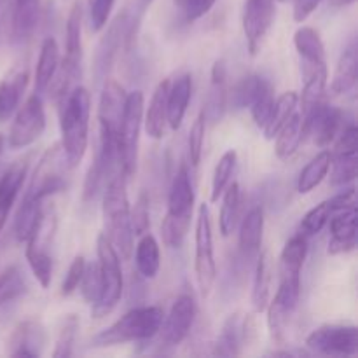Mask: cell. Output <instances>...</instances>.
Wrapping results in <instances>:
<instances>
[{
  "label": "cell",
  "mask_w": 358,
  "mask_h": 358,
  "mask_svg": "<svg viewBox=\"0 0 358 358\" xmlns=\"http://www.w3.org/2000/svg\"><path fill=\"white\" fill-rule=\"evenodd\" d=\"M90 114L91 94L86 87L77 86L63 98L59 129H62V149L70 168L79 166L90 143Z\"/></svg>",
  "instance_id": "obj_1"
},
{
  "label": "cell",
  "mask_w": 358,
  "mask_h": 358,
  "mask_svg": "<svg viewBox=\"0 0 358 358\" xmlns=\"http://www.w3.org/2000/svg\"><path fill=\"white\" fill-rule=\"evenodd\" d=\"M126 184H128V178L124 175H115L105 187L103 206H101L105 222L103 234L122 259L131 257L133 248H135V241H133L135 234H133L131 220H129V199Z\"/></svg>",
  "instance_id": "obj_2"
},
{
  "label": "cell",
  "mask_w": 358,
  "mask_h": 358,
  "mask_svg": "<svg viewBox=\"0 0 358 358\" xmlns=\"http://www.w3.org/2000/svg\"><path fill=\"white\" fill-rule=\"evenodd\" d=\"M163 318L164 313L159 306L135 308L122 315L110 327L98 332L93 338V346L107 348V346L152 339L159 332Z\"/></svg>",
  "instance_id": "obj_3"
},
{
  "label": "cell",
  "mask_w": 358,
  "mask_h": 358,
  "mask_svg": "<svg viewBox=\"0 0 358 358\" xmlns=\"http://www.w3.org/2000/svg\"><path fill=\"white\" fill-rule=\"evenodd\" d=\"M96 254L101 269V294L96 303L91 304V315L93 318H103L115 310L122 297V269L121 257L105 234L98 236Z\"/></svg>",
  "instance_id": "obj_4"
},
{
  "label": "cell",
  "mask_w": 358,
  "mask_h": 358,
  "mask_svg": "<svg viewBox=\"0 0 358 358\" xmlns=\"http://www.w3.org/2000/svg\"><path fill=\"white\" fill-rule=\"evenodd\" d=\"M143 110H145V98H143L142 91L129 93L126 98L121 128H119V152H121L122 173L128 180L135 175L136 163H138V143L143 124Z\"/></svg>",
  "instance_id": "obj_5"
},
{
  "label": "cell",
  "mask_w": 358,
  "mask_h": 358,
  "mask_svg": "<svg viewBox=\"0 0 358 358\" xmlns=\"http://www.w3.org/2000/svg\"><path fill=\"white\" fill-rule=\"evenodd\" d=\"M196 257L194 271L198 280L199 292L203 297H208L213 289L217 278V264L213 257V234H212V219L206 203L199 205L198 219H196Z\"/></svg>",
  "instance_id": "obj_6"
},
{
  "label": "cell",
  "mask_w": 358,
  "mask_h": 358,
  "mask_svg": "<svg viewBox=\"0 0 358 358\" xmlns=\"http://www.w3.org/2000/svg\"><path fill=\"white\" fill-rule=\"evenodd\" d=\"M69 166L66 157L63 154V149L59 143L49 147L45 150L44 156L38 161L37 168L31 177L30 187H28L27 194L35 199H42L44 201L49 196L62 192L66 187L65 184V170Z\"/></svg>",
  "instance_id": "obj_7"
},
{
  "label": "cell",
  "mask_w": 358,
  "mask_h": 358,
  "mask_svg": "<svg viewBox=\"0 0 358 358\" xmlns=\"http://www.w3.org/2000/svg\"><path fill=\"white\" fill-rule=\"evenodd\" d=\"M45 129V112L42 98L38 93L27 98L21 107H17L14 121L9 129V147L24 149L42 136Z\"/></svg>",
  "instance_id": "obj_8"
},
{
  "label": "cell",
  "mask_w": 358,
  "mask_h": 358,
  "mask_svg": "<svg viewBox=\"0 0 358 358\" xmlns=\"http://www.w3.org/2000/svg\"><path fill=\"white\" fill-rule=\"evenodd\" d=\"M306 346L322 355L355 357L358 353V331L355 325H322L308 336Z\"/></svg>",
  "instance_id": "obj_9"
},
{
  "label": "cell",
  "mask_w": 358,
  "mask_h": 358,
  "mask_svg": "<svg viewBox=\"0 0 358 358\" xmlns=\"http://www.w3.org/2000/svg\"><path fill=\"white\" fill-rule=\"evenodd\" d=\"M301 296V280H280L275 299L268 303V327L275 341L282 343L287 325L297 310Z\"/></svg>",
  "instance_id": "obj_10"
},
{
  "label": "cell",
  "mask_w": 358,
  "mask_h": 358,
  "mask_svg": "<svg viewBox=\"0 0 358 358\" xmlns=\"http://www.w3.org/2000/svg\"><path fill=\"white\" fill-rule=\"evenodd\" d=\"M303 115L304 136H311L318 147H327L339 135L343 122V112L338 107L327 105L324 100L311 107Z\"/></svg>",
  "instance_id": "obj_11"
},
{
  "label": "cell",
  "mask_w": 358,
  "mask_h": 358,
  "mask_svg": "<svg viewBox=\"0 0 358 358\" xmlns=\"http://www.w3.org/2000/svg\"><path fill=\"white\" fill-rule=\"evenodd\" d=\"M275 20V0H247L243 9V31L248 52L255 56Z\"/></svg>",
  "instance_id": "obj_12"
},
{
  "label": "cell",
  "mask_w": 358,
  "mask_h": 358,
  "mask_svg": "<svg viewBox=\"0 0 358 358\" xmlns=\"http://www.w3.org/2000/svg\"><path fill=\"white\" fill-rule=\"evenodd\" d=\"M196 320V303L192 296L182 294L175 299L170 313L163 318L159 331L163 332V341L168 346H177L184 341L191 332Z\"/></svg>",
  "instance_id": "obj_13"
},
{
  "label": "cell",
  "mask_w": 358,
  "mask_h": 358,
  "mask_svg": "<svg viewBox=\"0 0 358 358\" xmlns=\"http://www.w3.org/2000/svg\"><path fill=\"white\" fill-rule=\"evenodd\" d=\"M124 87L114 79H105L103 90L100 96V107H98V121H100V133L119 136L122 114L126 107Z\"/></svg>",
  "instance_id": "obj_14"
},
{
  "label": "cell",
  "mask_w": 358,
  "mask_h": 358,
  "mask_svg": "<svg viewBox=\"0 0 358 358\" xmlns=\"http://www.w3.org/2000/svg\"><path fill=\"white\" fill-rule=\"evenodd\" d=\"M331 224V241H329V254L339 255L348 254L357 248V208L339 210L332 212L329 222Z\"/></svg>",
  "instance_id": "obj_15"
},
{
  "label": "cell",
  "mask_w": 358,
  "mask_h": 358,
  "mask_svg": "<svg viewBox=\"0 0 358 358\" xmlns=\"http://www.w3.org/2000/svg\"><path fill=\"white\" fill-rule=\"evenodd\" d=\"M192 212H194V189H192L187 166L182 164L175 175L173 182H171L166 217L192 220Z\"/></svg>",
  "instance_id": "obj_16"
},
{
  "label": "cell",
  "mask_w": 358,
  "mask_h": 358,
  "mask_svg": "<svg viewBox=\"0 0 358 358\" xmlns=\"http://www.w3.org/2000/svg\"><path fill=\"white\" fill-rule=\"evenodd\" d=\"M28 171V157L16 161L10 164L3 175L0 177V233L6 227L7 219H9V212L13 205L16 203L17 194H20L21 187L24 184Z\"/></svg>",
  "instance_id": "obj_17"
},
{
  "label": "cell",
  "mask_w": 358,
  "mask_h": 358,
  "mask_svg": "<svg viewBox=\"0 0 358 358\" xmlns=\"http://www.w3.org/2000/svg\"><path fill=\"white\" fill-rule=\"evenodd\" d=\"M227 69L224 59H217L212 66V83H210L208 98L203 107V114H205L206 121L220 122L227 110Z\"/></svg>",
  "instance_id": "obj_18"
},
{
  "label": "cell",
  "mask_w": 358,
  "mask_h": 358,
  "mask_svg": "<svg viewBox=\"0 0 358 358\" xmlns=\"http://www.w3.org/2000/svg\"><path fill=\"white\" fill-rule=\"evenodd\" d=\"M45 343L44 329L38 322L27 320L21 322L14 329L13 336L9 339V355L13 357H38L42 352V346Z\"/></svg>",
  "instance_id": "obj_19"
},
{
  "label": "cell",
  "mask_w": 358,
  "mask_h": 358,
  "mask_svg": "<svg viewBox=\"0 0 358 358\" xmlns=\"http://www.w3.org/2000/svg\"><path fill=\"white\" fill-rule=\"evenodd\" d=\"M80 28H83V6H80V2H76L72 10H70L69 20H66L65 58H63V62H59L76 77H79L80 59H83V37H80Z\"/></svg>",
  "instance_id": "obj_20"
},
{
  "label": "cell",
  "mask_w": 358,
  "mask_h": 358,
  "mask_svg": "<svg viewBox=\"0 0 358 358\" xmlns=\"http://www.w3.org/2000/svg\"><path fill=\"white\" fill-rule=\"evenodd\" d=\"M192 94V79L189 73H184L173 83H170L166 98V124L173 131H177L182 126V121L187 112L189 100Z\"/></svg>",
  "instance_id": "obj_21"
},
{
  "label": "cell",
  "mask_w": 358,
  "mask_h": 358,
  "mask_svg": "<svg viewBox=\"0 0 358 358\" xmlns=\"http://www.w3.org/2000/svg\"><path fill=\"white\" fill-rule=\"evenodd\" d=\"M171 80H161L150 96L149 107L143 110V128L147 135L154 140H161L164 136L166 126V98Z\"/></svg>",
  "instance_id": "obj_22"
},
{
  "label": "cell",
  "mask_w": 358,
  "mask_h": 358,
  "mask_svg": "<svg viewBox=\"0 0 358 358\" xmlns=\"http://www.w3.org/2000/svg\"><path fill=\"white\" fill-rule=\"evenodd\" d=\"M28 84V70L16 69L0 83V122H6L21 103Z\"/></svg>",
  "instance_id": "obj_23"
},
{
  "label": "cell",
  "mask_w": 358,
  "mask_h": 358,
  "mask_svg": "<svg viewBox=\"0 0 358 358\" xmlns=\"http://www.w3.org/2000/svg\"><path fill=\"white\" fill-rule=\"evenodd\" d=\"M308 254V238L296 234L285 243L280 257V280H301L304 261Z\"/></svg>",
  "instance_id": "obj_24"
},
{
  "label": "cell",
  "mask_w": 358,
  "mask_h": 358,
  "mask_svg": "<svg viewBox=\"0 0 358 358\" xmlns=\"http://www.w3.org/2000/svg\"><path fill=\"white\" fill-rule=\"evenodd\" d=\"M358 77V49L355 42L345 49V52L339 58L338 66H336L334 77L331 83V91L336 96L350 93L355 87Z\"/></svg>",
  "instance_id": "obj_25"
},
{
  "label": "cell",
  "mask_w": 358,
  "mask_h": 358,
  "mask_svg": "<svg viewBox=\"0 0 358 358\" xmlns=\"http://www.w3.org/2000/svg\"><path fill=\"white\" fill-rule=\"evenodd\" d=\"M41 17V0H13V37L27 41L35 31Z\"/></svg>",
  "instance_id": "obj_26"
},
{
  "label": "cell",
  "mask_w": 358,
  "mask_h": 358,
  "mask_svg": "<svg viewBox=\"0 0 358 358\" xmlns=\"http://www.w3.org/2000/svg\"><path fill=\"white\" fill-rule=\"evenodd\" d=\"M44 217V208H42V199H35L31 196L24 194L23 203L14 219V236L20 243H27L35 233V229L41 224Z\"/></svg>",
  "instance_id": "obj_27"
},
{
  "label": "cell",
  "mask_w": 358,
  "mask_h": 358,
  "mask_svg": "<svg viewBox=\"0 0 358 358\" xmlns=\"http://www.w3.org/2000/svg\"><path fill=\"white\" fill-rule=\"evenodd\" d=\"M245 346L243 339V317L240 313L231 315L224 324L219 338L215 341L213 355L217 357H238Z\"/></svg>",
  "instance_id": "obj_28"
},
{
  "label": "cell",
  "mask_w": 358,
  "mask_h": 358,
  "mask_svg": "<svg viewBox=\"0 0 358 358\" xmlns=\"http://www.w3.org/2000/svg\"><path fill=\"white\" fill-rule=\"evenodd\" d=\"M262 233H264V212L255 206L241 219L240 250L248 257L259 254L262 245Z\"/></svg>",
  "instance_id": "obj_29"
},
{
  "label": "cell",
  "mask_w": 358,
  "mask_h": 358,
  "mask_svg": "<svg viewBox=\"0 0 358 358\" xmlns=\"http://www.w3.org/2000/svg\"><path fill=\"white\" fill-rule=\"evenodd\" d=\"M327 79V63L325 65H304V87L303 96H301L303 114H306L311 107H315V105L324 100Z\"/></svg>",
  "instance_id": "obj_30"
},
{
  "label": "cell",
  "mask_w": 358,
  "mask_h": 358,
  "mask_svg": "<svg viewBox=\"0 0 358 358\" xmlns=\"http://www.w3.org/2000/svg\"><path fill=\"white\" fill-rule=\"evenodd\" d=\"M59 45L52 37L44 38L41 45V55L37 59V69H35V91L42 93L48 90L49 83L55 77L59 65Z\"/></svg>",
  "instance_id": "obj_31"
},
{
  "label": "cell",
  "mask_w": 358,
  "mask_h": 358,
  "mask_svg": "<svg viewBox=\"0 0 358 358\" xmlns=\"http://www.w3.org/2000/svg\"><path fill=\"white\" fill-rule=\"evenodd\" d=\"M294 45L303 58L304 65H325V45L318 30L313 27H301L294 34Z\"/></svg>",
  "instance_id": "obj_32"
},
{
  "label": "cell",
  "mask_w": 358,
  "mask_h": 358,
  "mask_svg": "<svg viewBox=\"0 0 358 358\" xmlns=\"http://www.w3.org/2000/svg\"><path fill=\"white\" fill-rule=\"evenodd\" d=\"M304 140V122L299 112H294L289 121L282 126L276 133L275 152L280 159H289L299 149L301 142Z\"/></svg>",
  "instance_id": "obj_33"
},
{
  "label": "cell",
  "mask_w": 358,
  "mask_h": 358,
  "mask_svg": "<svg viewBox=\"0 0 358 358\" xmlns=\"http://www.w3.org/2000/svg\"><path fill=\"white\" fill-rule=\"evenodd\" d=\"M241 203H243L241 187L238 182H233L222 192V206H220L219 217V227L222 236H229L236 229L241 217Z\"/></svg>",
  "instance_id": "obj_34"
},
{
  "label": "cell",
  "mask_w": 358,
  "mask_h": 358,
  "mask_svg": "<svg viewBox=\"0 0 358 358\" xmlns=\"http://www.w3.org/2000/svg\"><path fill=\"white\" fill-rule=\"evenodd\" d=\"M135 262L136 269L140 275L147 280L156 278L161 268V252L159 243L150 233H145L140 236L138 245L135 250Z\"/></svg>",
  "instance_id": "obj_35"
},
{
  "label": "cell",
  "mask_w": 358,
  "mask_h": 358,
  "mask_svg": "<svg viewBox=\"0 0 358 358\" xmlns=\"http://www.w3.org/2000/svg\"><path fill=\"white\" fill-rule=\"evenodd\" d=\"M24 257H27L28 266H30L31 273L37 278V282L41 283L42 289H48L51 285L52 276V259L51 254H49V245L28 240Z\"/></svg>",
  "instance_id": "obj_36"
},
{
  "label": "cell",
  "mask_w": 358,
  "mask_h": 358,
  "mask_svg": "<svg viewBox=\"0 0 358 358\" xmlns=\"http://www.w3.org/2000/svg\"><path fill=\"white\" fill-rule=\"evenodd\" d=\"M271 259L268 252H262L255 266L254 290H252V304L257 313H262L268 308L269 294H271Z\"/></svg>",
  "instance_id": "obj_37"
},
{
  "label": "cell",
  "mask_w": 358,
  "mask_h": 358,
  "mask_svg": "<svg viewBox=\"0 0 358 358\" xmlns=\"http://www.w3.org/2000/svg\"><path fill=\"white\" fill-rule=\"evenodd\" d=\"M331 161L332 154L329 150H322L318 152L306 166L301 171L299 178H297V191L301 194H308V192L313 191L315 187L322 184L325 177H327L329 170H331Z\"/></svg>",
  "instance_id": "obj_38"
},
{
  "label": "cell",
  "mask_w": 358,
  "mask_h": 358,
  "mask_svg": "<svg viewBox=\"0 0 358 358\" xmlns=\"http://www.w3.org/2000/svg\"><path fill=\"white\" fill-rule=\"evenodd\" d=\"M297 101H299V96H297L296 91H287L282 96H278L275 100V105H273V110L269 114L268 122L262 129H264V135L268 140H273L276 136V133L282 129V126L285 124L290 119V115L296 112Z\"/></svg>",
  "instance_id": "obj_39"
},
{
  "label": "cell",
  "mask_w": 358,
  "mask_h": 358,
  "mask_svg": "<svg viewBox=\"0 0 358 358\" xmlns=\"http://www.w3.org/2000/svg\"><path fill=\"white\" fill-rule=\"evenodd\" d=\"M27 292V282L17 266H9L0 273V308L13 303Z\"/></svg>",
  "instance_id": "obj_40"
},
{
  "label": "cell",
  "mask_w": 358,
  "mask_h": 358,
  "mask_svg": "<svg viewBox=\"0 0 358 358\" xmlns=\"http://www.w3.org/2000/svg\"><path fill=\"white\" fill-rule=\"evenodd\" d=\"M236 161L238 156L234 150H227V152H224L222 157L219 159L212 178V201H219L222 192L226 191V187L229 185L231 177H233L234 170H236Z\"/></svg>",
  "instance_id": "obj_41"
},
{
  "label": "cell",
  "mask_w": 358,
  "mask_h": 358,
  "mask_svg": "<svg viewBox=\"0 0 358 358\" xmlns=\"http://www.w3.org/2000/svg\"><path fill=\"white\" fill-rule=\"evenodd\" d=\"M266 79H262L261 76H247L233 87L229 94H227V101L233 103L234 108H247L250 107V103L254 101V98L257 96L259 90L262 87Z\"/></svg>",
  "instance_id": "obj_42"
},
{
  "label": "cell",
  "mask_w": 358,
  "mask_h": 358,
  "mask_svg": "<svg viewBox=\"0 0 358 358\" xmlns=\"http://www.w3.org/2000/svg\"><path fill=\"white\" fill-rule=\"evenodd\" d=\"M275 90H273L271 83L269 80H264L262 87L259 90L257 96L254 98V101L250 103V112H252V117H254L255 124L259 128H264L266 122H268L269 114L273 110V105H275Z\"/></svg>",
  "instance_id": "obj_43"
},
{
  "label": "cell",
  "mask_w": 358,
  "mask_h": 358,
  "mask_svg": "<svg viewBox=\"0 0 358 358\" xmlns=\"http://www.w3.org/2000/svg\"><path fill=\"white\" fill-rule=\"evenodd\" d=\"M331 215L332 210L331 205H329V199L327 201H322L320 205L313 206V208L303 217V220H301V234H304L306 238L318 234L325 226H327Z\"/></svg>",
  "instance_id": "obj_44"
},
{
  "label": "cell",
  "mask_w": 358,
  "mask_h": 358,
  "mask_svg": "<svg viewBox=\"0 0 358 358\" xmlns=\"http://www.w3.org/2000/svg\"><path fill=\"white\" fill-rule=\"evenodd\" d=\"M77 331H79V320L76 315H69L63 320L62 329H59L58 339H56V348L52 352L55 358H69L73 355V343H76Z\"/></svg>",
  "instance_id": "obj_45"
},
{
  "label": "cell",
  "mask_w": 358,
  "mask_h": 358,
  "mask_svg": "<svg viewBox=\"0 0 358 358\" xmlns=\"http://www.w3.org/2000/svg\"><path fill=\"white\" fill-rule=\"evenodd\" d=\"M357 154L353 156H332L331 184L346 185L357 178Z\"/></svg>",
  "instance_id": "obj_46"
},
{
  "label": "cell",
  "mask_w": 358,
  "mask_h": 358,
  "mask_svg": "<svg viewBox=\"0 0 358 358\" xmlns=\"http://www.w3.org/2000/svg\"><path fill=\"white\" fill-rule=\"evenodd\" d=\"M79 287L80 294H83V297L86 299V303H96L98 297H100L101 294V269L98 261L93 262V264H86Z\"/></svg>",
  "instance_id": "obj_47"
},
{
  "label": "cell",
  "mask_w": 358,
  "mask_h": 358,
  "mask_svg": "<svg viewBox=\"0 0 358 358\" xmlns=\"http://www.w3.org/2000/svg\"><path fill=\"white\" fill-rule=\"evenodd\" d=\"M150 199L147 192H140L136 198L133 210L129 208V220H131V229L135 236H142V234L149 233L150 229V213H149Z\"/></svg>",
  "instance_id": "obj_48"
},
{
  "label": "cell",
  "mask_w": 358,
  "mask_h": 358,
  "mask_svg": "<svg viewBox=\"0 0 358 358\" xmlns=\"http://www.w3.org/2000/svg\"><path fill=\"white\" fill-rule=\"evenodd\" d=\"M205 131H206V117L205 114L198 115V119L192 124L191 131H189V161L192 166H198L201 161L203 154V143H205Z\"/></svg>",
  "instance_id": "obj_49"
},
{
  "label": "cell",
  "mask_w": 358,
  "mask_h": 358,
  "mask_svg": "<svg viewBox=\"0 0 358 358\" xmlns=\"http://www.w3.org/2000/svg\"><path fill=\"white\" fill-rule=\"evenodd\" d=\"M115 0H90L91 13H90V24L91 31L98 34L103 30L110 17L112 7H114Z\"/></svg>",
  "instance_id": "obj_50"
},
{
  "label": "cell",
  "mask_w": 358,
  "mask_h": 358,
  "mask_svg": "<svg viewBox=\"0 0 358 358\" xmlns=\"http://www.w3.org/2000/svg\"><path fill=\"white\" fill-rule=\"evenodd\" d=\"M358 149V128L355 124H348L341 133L336 142L332 156H353Z\"/></svg>",
  "instance_id": "obj_51"
},
{
  "label": "cell",
  "mask_w": 358,
  "mask_h": 358,
  "mask_svg": "<svg viewBox=\"0 0 358 358\" xmlns=\"http://www.w3.org/2000/svg\"><path fill=\"white\" fill-rule=\"evenodd\" d=\"M84 268H86V259L83 255H77L72 261V264L69 266V271H66L65 278L62 283V296H70V294L76 292L79 289L80 278H83Z\"/></svg>",
  "instance_id": "obj_52"
},
{
  "label": "cell",
  "mask_w": 358,
  "mask_h": 358,
  "mask_svg": "<svg viewBox=\"0 0 358 358\" xmlns=\"http://www.w3.org/2000/svg\"><path fill=\"white\" fill-rule=\"evenodd\" d=\"M215 2L217 0H175L187 23H194L196 20L205 16L215 6Z\"/></svg>",
  "instance_id": "obj_53"
},
{
  "label": "cell",
  "mask_w": 358,
  "mask_h": 358,
  "mask_svg": "<svg viewBox=\"0 0 358 358\" xmlns=\"http://www.w3.org/2000/svg\"><path fill=\"white\" fill-rule=\"evenodd\" d=\"M329 205H331L332 212H339V210H350L357 208V192L355 187H350L346 191L339 192L334 198L329 199Z\"/></svg>",
  "instance_id": "obj_54"
},
{
  "label": "cell",
  "mask_w": 358,
  "mask_h": 358,
  "mask_svg": "<svg viewBox=\"0 0 358 358\" xmlns=\"http://www.w3.org/2000/svg\"><path fill=\"white\" fill-rule=\"evenodd\" d=\"M290 2L294 6V20L297 23H304L317 10L322 0H290Z\"/></svg>",
  "instance_id": "obj_55"
},
{
  "label": "cell",
  "mask_w": 358,
  "mask_h": 358,
  "mask_svg": "<svg viewBox=\"0 0 358 358\" xmlns=\"http://www.w3.org/2000/svg\"><path fill=\"white\" fill-rule=\"evenodd\" d=\"M355 2L357 0H329V3H331L332 7H348Z\"/></svg>",
  "instance_id": "obj_56"
},
{
  "label": "cell",
  "mask_w": 358,
  "mask_h": 358,
  "mask_svg": "<svg viewBox=\"0 0 358 358\" xmlns=\"http://www.w3.org/2000/svg\"><path fill=\"white\" fill-rule=\"evenodd\" d=\"M152 2H154V0H138V7H140V9H142V10H145L147 7H149Z\"/></svg>",
  "instance_id": "obj_57"
},
{
  "label": "cell",
  "mask_w": 358,
  "mask_h": 358,
  "mask_svg": "<svg viewBox=\"0 0 358 358\" xmlns=\"http://www.w3.org/2000/svg\"><path fill=\"white\" fill-rule=\"evenodd\" d=\"M2 150H3V136L0 135V154H2Z\"/></svg>",
  "instance_id": "obj_58"
},
{
  "label": "cell",
  "mask_w": 358,
  "mask_h": 358,
  "mask_svg": "<svg viewBox=\"0 0 358 358\" xmlns=\"http://www.w3.org/2000/svg\"><path fill=\"white\" fill-rule=\"evenodd\" d=\"M280 2H289V0H280Z\"/></svg>",
  "instance_id": "obj_59"
},
{
  "label": "cell",
  "mask_w": 358,
  "mask_h": 358,
  "mask_svg": "<svg viewBox=\"0 0 358 358\" xmlns=\"http://www.w3.org/2000/svg\"><path fill=\"white\" fill-rule=\"evenodd\" d=\"M9 2H13V0H9Z\"/></svg>",
  "instance_id": "obj_60"
}]
</instances>
